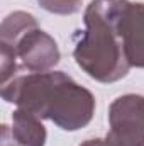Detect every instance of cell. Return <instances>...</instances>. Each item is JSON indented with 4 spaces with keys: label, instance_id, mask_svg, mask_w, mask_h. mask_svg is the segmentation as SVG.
Instances as JSON below:
<instances>
[{
    "label": "cell",
    "instance_id": "cell-8",
    "mask_svg": "<svg viewBox=\"0 0 144 146\" xmlns=\"http://www.w3.org/2000/svg\"><path fill=\"white\" fill-rule=\"evenodd\" d=\"M19 65H17V56L12 48L7 44L0 42V73H2V83H7L14 76L19 75Z\"/></svg>",
    "mask_w": 144,
    "mask_h": 146
},
{
    "label": "cell",
    "instance_id": "cell-4",
    "mask_svg": "<svg viewBox=\"0 0 144 146\" xmlns=\"http://www.w3.org/2000/svg\"><path fill=\"white\" fill-rule=\"evenodd\" d=\"M7 46L14 49L17 60L20 61V66L31 73L51 72L59 63V58H61V53L54 37H51L39 27L27 31L17 41Z\"/></svg>",
    "mask_w": 144,
    "mask_h": 146
},
{
    "label": "cell",
    "instance_id": "cell-7",
    "mask_svg": "<svg viewBox=\"0 0 144 146\" xmlns=\"http://www.w3.org/2000/svg\"><path fill=\"white\" fill-rule=\"evenodd\" d=\"M34 27H39V26H37V21L32 14L24 12V10H15V12L9 14L2 21V26H0V42L12 44L22 34H26L27 31H31Z\"/></svg>",
    "mask_w": 144,
    "mask_h": 146
},
{
    "label": "cell",
    "instance_id": "cell-1",
    "mask_svg": "<svg viewBox=\"0 0 144 146\" xmlns=\"http://www.w3.org/2000/svg\"><path fill=\"white\" fill-rule=\"evenodd\" d=\"M2 99L49 119L63 131H78L90 124L95 114L93 94L65 72L17 75L2 83Z\"/></svg>",
    "mask_w": 144,
    "mask_h": 146
},
{
    "label": "cell",
    "instance_id": "cell-9",
    "mask_svg": "<svg viewBox=\"0 0 144 146\" xmlns=\"http://www.w3.org/2000/svg\"><path fill=\"white\" fill-rule=\"evenodd\" d=\"M41 9L56 15H71L81 9V0H37Z\"/></svg>",
    "mask_w": 144,
    "mask_h": 146
},
{
    "label": "cell",
    "instance_id": "cell-5",
    "mask_svg": "<svg viewBox=\"0 0 144 146\" xmlns=\"http://www.w3.org/2000/svg\"><path fill=\"white\" fill-rule=\"evenodd\" d=\"M119 34L129 66L144 68V3L124 0L119 14Z\"/></svg>",
    "mask_w": 144,
    "mask_h": 146
},
{
    "label": "cell",
    "instance_id": "cell-6",
    "mask_svg": "<svg viewBox=\"0 0 144 146\" xmlns=\"http://www.w3.org/2000/svg\"><path fill=\"white\" fill-rule=\"evenodd\" d=\"M12 136L20 146H44L48 131L41 122V117L24 109H17L12 114Z\"/></svg>",
    "mask_w": 144,
    "mask_h": 146
},
{
    "label": "cell",
    "instance_id": "cell-10",
    "mask_svg": "<svg viewBox=\"0 0 144 146\" xmlns=\"http://www.w3.org/2000/svg\"><path fill=\"white\" fill-rule=\"evenodd\" d=\"M0 146H20L12 136V129L7 124H2L0 129Z\"/></svg>",
    "mask_w": 144,
    "mask_h": 146
},
{
    "label": "cell",
    "instance_id": "cell-3",
    "mask_svg": "<svg viewBox=\"0 0 144 146\" xmlns=\"http://www.w3.org/2000/svg\"><path fill=\"white\" fill-rule=\"evenodd\" d=\"M108 133L80 146H144V97L126 94L108 107Z\"/></svg>",
    "mask_w": 144,
    "mask_h": 146
},
{
    "label": "cell",
    "instance_id": "cell-2",
    "mask_svg": "<svg viewBox=\"0 0 144 146\" xmlns=\"http://www.w3.org/2000/svg\"><path fill=\"white\" fill-rule=\"evenodd\" d=\"M122 3L124 0H92L83 15L85 31L73 49L76 65L100 83L119 82L131 68L117 26Z\"/></svg>",
    "mask_w": 144,
    "mask_h": 146
}]
</instances>
